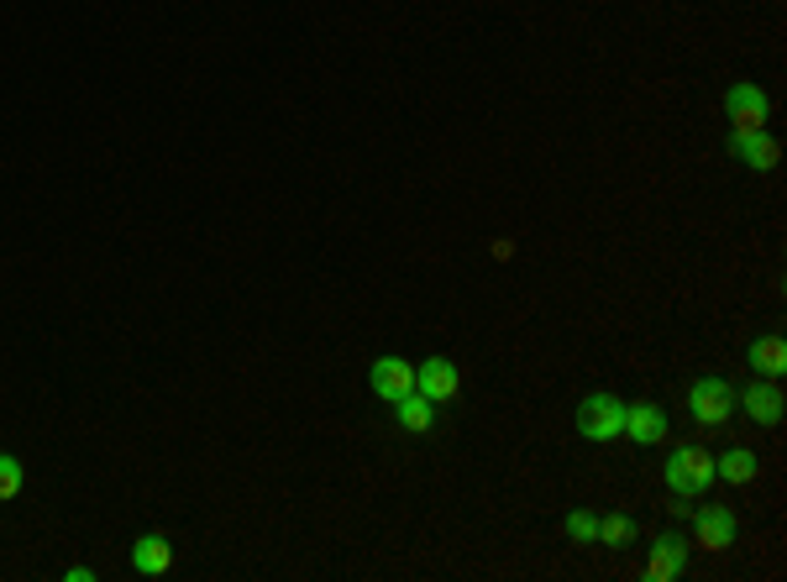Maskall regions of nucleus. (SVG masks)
I'll list each match as a JSON object with an SVG mask.
<instances>
[{
  "label": "nucleus",
  "mask_w": 787,
  "mask_h": 582,
  "mask_svg": "<svg viewBox=\"0 0 787 582\" xmlns=\"http://www.w3.org/2000/svg\"><path fill=\"white\" fill-rule=\"evenodd\" d=\"M709 483H715V457L704 452V446H677L667 461V488L677 493V499H704L709 493Z\"/></svg>",
  "instance_id": "1"
},
{
  "label": "nucleus",
  "mask_w": 787,
  "mask_h": 582,
  "mask_svg": "<svg viewBox=\"0 0 787 582\" xmlns=\"http://www.w3.org/2000/svg\"><path fill=\"white\" fill-rule=\"evenodd\" d=\"M577 436H588V441L625 436V399H615V393H588V399L577 404Z\"/></svg>",
  "instance_id": "2"
},
{
  "label": "nucleus",
  "mask_w": 787,
  "mask_h": 582,
  "mask_svg": "<svg viewBox=\"0 0 787 582\" xmlns=\"http://www.w3.org/2000/svg\"><path fill=\"white\" fill-rule=\"evenodd\" d=\"M688 410L698 425H724L730 410H735V393H730L724 378H698V384L688 388Z\"/></svg>",
  "instance_id": "3"
},
{
  "label": "nucleus",
  "mask_w": 787,
  "mask_h": 582,
  "mask_svg": "<svg viewBox=\"0 0 787 582\" xmlns=\"http://www.w3.org/2000/svg\"><path fill=\"white\" fill-rule=\"evenodd\" d=\"M415 388L426 393L430 404H447V399H457V388H462V373H457L452 357H426V363L415 367Z\"/></svg>",
  "instance_id": "4"
},
{
  "label": "nucleus",
  "mask_w": 787,
  "mask_h": 582,
  "mask_svg": "<svg viewBox=\"0 0 787 582\" xmlns=\"http://www.w3.org/2000/svg\"><path fill=\"white\" fill-rule=\"evenodd\" d=\"M683 567H688V540L683 535H656L651 540V561H645V578L651 582H672L683 578Z\"/></svg>",
  "instance_id": "5"
},
{
  "label": "nucleus",
  "mask_w": 787,
  "mask_h": 582,
  "mask_svg": "<svg viewBox=\"0 0 787 582\" xmlns=\"http://www.w3.org/2000/svg\"><path fill=\"white\" fill-rule=\"evenodd\" d=\"M368 384H373V393H379V399L400 404L405 393H415V367H409L405 357H379V363H373V373H368Z\"/></svg>",
  "instance_id": "6"
},
{
  "label": "nucleus",
  "mask_w": 787,
  "mask_h": 582,
  "mask_svg": "<svg viewBox=\"0 0 787 582\" xmlns=\"http://www.w3.org/2000/svg\"><path fill=\"white\" fill-rule=\"evenodd\" d=\"M724 111H730V126H735V132H762L766 126V95L756 84H730Z\"/></svg>",
  "instance_id": "7"
},
{
  "label": "nucleus",
  "mask_w": 787,
  "mask_h": 582,
  "mask_svg": "<svg viewBox=\"0 0 787 582\" xmlns=\"http://www.w3.org/2000/svg\"><path fill=\"white\" fill-rule=\"evenodd\" d=\"M740 404H745V414L756 420V425H777L783 420V388H777V378H756V384L740 393Z\"/></svg>",
  "instance_id": "8"
},
{
  "label": "nucleus",
  "mask_w": 787,
  "mask_h": 582,
  "mask_svg": "<svg viewBox=\"0 0 787 582\" xmlns=\"http://www.w3.org/2000/svg\"><path fill=\"white\" fill-rule=\"evenodd\" d=\"M625 436L636 446H656L667 436V410L662 404H625Z\"/></svg>",
  "instance_id": "9"
},
{
  "label": "nucleus",
  "mask_w": 787,
  "mask_h": 582,
  "mask_svg": "<svg viewBox=\"0 0 787 582\" xmlns=\"http://www.w3.org/2000/svg\"><path fill=\"white\" fill-rule=\"evenodd\" d=\"M693 530H698V546H704V551H730V546H735V514L709 504V510H698Z\"/></svg>",
  "instance_id": "10"
},
{
  "label": "nucleus",
  "mask_w": 787,
  "mask_h": 582,
  "mask_svg": "<svg viewBox=\"0 0 787 582\" xmlns=\"http://www.w3.org/2000/svg\"><path fill=\"white\" fill-rule=\"evenodd\" d=\"M730 152H735L745 169H756V173L777 169V142H772L766 132H735V137H730Z\"/></svg>",
  "instance_id": "11"
},
{
  "label": "nucleus",
  "mask_w": 787,
  "mask_h": 582,
  "mask_svg": "<svg viewBox=\"0 0 787 582\" xmlns=\"http://www.w3.org/2000/svg\"><path fill=\"white\" fill-rule=\"evenodd\" d=\"M132 567H137L143 578H164L168 567H173V546H168V535H143V540L132 546Z\"/></svg>",
  "instance_id": "12"
},
{
  "label": "nucleus",
  "mask_w": 787,
  "mask_h": 582,
  "mask_svg": "<svg viewBox=\"0 0 787 582\" xmlns=\"http://www.w3.org/2000/svg\"><path fill=\"white\" fill-rule=\"evenodd\" d=\"M751 373H756V378H783L787 373V341L783 336L751 341Z\"/></svg>",
  "instance_id": "13"
},
{
  "label": "nucleus",
  "mask_w": 787,
  "mask_h": 582,
  "mask_svg": "<svg viewBox=\"0 0 787 582\" xmlns=\"http://www.w3.org/2000/svg\"><path fill=\"white\" fill-rule=\"evenodd\" d=\"M394 410H400V425H405V431H415V436H426L430 425H436V414H430V399L420 393V388H415V393H405Z\"/></svg>",
  "instance_id": "14"
},
{
  "label": "nucleus",
  "mask_w": 787,
  "mask_h": 582,
  "mask_svg": "<svg viewBox=\"0 0 787 582\" xmlns=\"http://www.w3.org/2000/svg\"><path fill=\"white\" fill-rule=\"evenodd\" d=\"M715 478H724V483H751V478H756V452L735 446V452L715 457Z\"/></svg>",
  "instance_id": "15"
},
{
  "label": "nucleus",
  "mask_w": 787,
  "mask_h": 582,
  "mask_svg": "<svg viewBox=\"0 0 787 582\" xmlns=\"http://www.w3.org/2000/svg\"><path fill=\"white\" fill-rule=\"evenodd\" d=\"M598 540H604V546H630V540H636V520H630V514H604V520H598Z\"/></svg>",
  "instance_id": "16"
},
{
  "label": "nucleus",
  "mask_w": 787,
  "mask_h": 582,
  "mask_svg": "<svg viewBox=\"0 0 787 582\" xmlns=\"http://www.w3.org/2000/svg\"><path fill=\"white\" fill-rule=\"evenodd\" d=\"M562 530L573 535L577 546H594L598 540V514H588V510H573L567 520H562Z\"/></svg>",
  "instance_id": "17"
},
{
  "label": "nucleus",
  "mask_w": 787,
  "mask_h": 582,
  "mask_svg": "<svg viewBox=\"0 0 787 582\" xmlns=\"http://www.w3.org/2000/svg\"><path fill=\"white\" fill-rule=\"evenodd\" d=\"M16 493H22V461L0 452V499H16Z\"/></svg>",
  "instance_id": "18"
}]
</instances>
